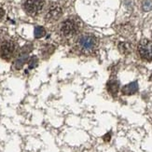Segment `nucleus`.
<instances>
[{"instance_id":"obj_1","label":"nucleus","mask_w":152,"mask_h":152,"mask_svg":"<svg viewBox=\"0 0 152 152\" xmlns=\"http://www.w3.org/2000/svg\"><path fill=\"white\" fill-rule=\"evenodd\" d=\"M78 48L82 52L89 53L92 51L97 46V38L92 35H84L77 41Z\"/></svg>"},{"instance_id":"obj_2","label":"nucleus","mask_w":152,"mask_h":152,"mask_svg":"<svg viewBox=\"0 0 152 152\" xmlns=\"http://www.w3.org/2000/svg\"><path fill=\"white\" fill-rule=\"evenodd\" d=\"M44 7L43 0H26L24 3V10L30 15H36L41 11Z\"/></svg>"},{"instance_id":"obj_3","label":"nucleus","mask_w":152,"mask_h":152,"mask_svg":"<svg viewBox=\"0 0 152 152\" xmlns=\"http://www.w3.org/2000/svg\"><path fill=\"white\" fill-rule=\"evenodd\" d=\"M16 50V46L12 41H5L0 46V56L5 60H10L13 56Z\"/></svg>"},{"instance_id":"obj_4","label":"nucleus","mask_w":152,"mask_h":152,"mask_svg":"<svg viewBox=\"0 0 152 152\" xmlns=\"http://www.w3.org/2000/svg\"><path fill=\"white\" fill-rule=\"evenodd\" d=\"M77 31V25L73 20H66L62 23L61 26V33L64 37H72L74 36Z\"/></svg>"},{"instance_id":"obj_5","label":"nucleus","mask_w":152,"mask_h":152,"mask_svg":"<svg viewBox=\"0 0 152 152\" xmlns=\"http://www.w3.org/2000/svg\"><path fill=\"white\" fill-rule=\"evenodd\" d=\"M140 55L146 60H152V42L147 39L142 40L138 46Z\"/></svg>"},{"instance_id":"obj_6","label":"nucleus","mask_w":152,"mask_h":152,"mask_svg":"<svg viewBox=\"0 0 152 152\" xmlns=\"http://www.w3.org/2000/svg\"><path fill=\"white\" fill-rule=\"evenodd\" d=\"M61 15H62V9L60 8V6L52 5L47 13L46 19H47V21H55V20L60 18Z\"/></svg>"},{"instance_id":"obj_7","label":"nucleus","mask_w":152,"mask_h":152,"mask_svg":"<svg viewBox=\"0 0 152 152\" xmlns=\"http://www.w3.org/2000/svg\"><path fill=\"white\" fill-rule=\"evenodd\" d=\"M137 90H138L137 82H132L126 86H124L122 89V92L126 95H131V94H134V92H136Z\"/></svg>"},{"instance_id":"obj_8","label":"nucleus","mask_w":152,"mask_h":152,"mask_svg":"<svg viewBox=\"0 0 152 152\" xmlns=\"http://www.w3.org/2000/svg\"><path fill=\"white\" fill-rule=\"evenodd\" d=\"M118 82L117 80H111L108 82L107 84V89H108V91L110 94H112L113 95L117 94H118Z\"/></svg>"},{"instance_id":"obj_9","label":"nucleus","mask_w":152,"mask_h":152,"mask_svg":"<svg viewBox=\"0 0 152 152\" xmlns=\"http://www.w3.org/2000/svg\"><path fill=\"white\" fill-rule=\"evenodd\" d=\"M27 57L28 55L27 54H22L21 56H20L18 59H17V61L15 62V67L17 69H20L21 68L23 65L24 64V63L26 62V60H27Z\"/></svg>"},{"instance_id":"obj_10","label":"nucleus","mask_w":152,"mask_h":152,"mask_svg":"<svg viewBox=\"0 0 152 152\" xmlns=\"http://www.w3.org/2000/svg\"><path fill=\"white\" fill-rule=\"evenodd\" d=\"M35 37L36 38H40L42 37H44L46 35V31L43 27H41V26H37V27L35 28Z\"/></svg>"},{"instance_id":"obj_11","label":"nucleus","mask_w":152,"mask_h":152,"mask_svg":"<svg viewBox=\"0 0 152 152\" xmlns=\"http://www.w3.org/2000/svg\"><path fill=\"white\" fill-rule=\"evenodd\" d=\"M143 9L145 11H149L152 10V1L151 0H146L143 4Z\"/></svg>"},{"instance_id":"obj_12","label":"nucleus","mask_w":152,"mask_h":152,"mask_svg":"<svg viewBox=\"0 0 152 152\" xmlns=\"http://www.w3.org/2000/svg\"><path fill=\"white\" fill-rule=\"evenodd\" d=\"M37 57L33 56V57L30 59V61H29V67H30V68L35 67L36 65H37Z\"/></svg>"},{"instance_id":"obj_13","label":"nucleus","mask_w":152,"mask_h":152,"mask_svg":"<svg viewBox=\"0 0 152 152\" xmlns=\"http://www.w3.org/2000/svg\"><path fill=\"white\" fill-rule=\"evenodd\" d=\"M4 14H5V12H4V10H3V9H1V8H0V20H1V19L3 18Z\"/></svg>"}]
</instances>
